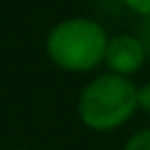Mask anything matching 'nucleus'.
I'll use <instances>...</instances> for the list:
<instances>
[{
    "instance_id": "nucleus-5",
    "label": "nucleus",
    "mask_w": 150,
    "mask_h": 150,
    "mask_svg": "<svg viewBox=\"0 0 150 150\" xmlns=\"http://www.w3.org/2000/svg\"><path fill=\"white\" fill-rule=\"evenodd\" d=\"M122 2L132 13L141 16V18H150V0H122Z\"/></svg>"
},
{
    "instance_id": "nucleus-7",
    "label": "nucleus",
    "mask_w": 150,
    "mask_h": 150,
    "mask_svg": "<svg viewBox=\"0 0 150 150\" xmlns=\"http://www.w3.org/2000/svg\"><path fill=\"white\" fill-rule=\"evenodd\" d=\"M139 108H144L150 115V82L139 88Z\"/></svg>"
},
{
    "instance_id": "nucleus-1",
    "label": "nucleus",
    "mask_w": 150,
    "mask_h": 150,
    "mask_svg": "<svg viewBox=\"0 0 150 150\" xmlns=\"http://www.w3.org/2000/svg\"><path fill=\"white\" fill-rule=\"evenodd\" d=\"M139 108V88L128 77L108 73L93 80L80 95L77 112L86 128L97 132L115 130Z\"/></svg>"
},
{
    "instance_id": "nucleus-6",
    "label": "nucleus",
    "mask_w": 150,
    "mask_h": 150,
    "mask_svg": "<svg viewBox=\"0 0 150 150\" xmlns=\"http://www.w3.org/2000/svg\"><path fill=\"white\" fill-rule=\"evenodd\" d=\"M144 44V51H146V57L150 60V18H144L139 24V35H137Z\"/></svg>"
},
{
    "instance_id": "nucleus-3",
    "label": "nucleus",
    "mask_w": 150,
    "mask_h": 150,
    "mask_svg": "<svg viewBox=\"0 0 150 150\" xmlns=\"http://www.w3.org/2000/svg\"><path fill=\"white\" fill-rule=\"evenodd\" d=\"M146 60L148 57H146L144 44H141V40L137 35L122 33V35L108 40V49H106L104 62H106V66L115 75L128 77V75L137 73Z\"/></svg>"
},
{
    "instance_id": "nucleus-4",
    "label": "nucleus",
    "mask_w": 150,
    "mask_h": 150,
    "mask_svg": "<svg viewBox=\"0 0 150 150\" xmlns=\"http://www.w3.org/2000/svg\"><path fill=\"white\" fill-rule=\"evenodd\" d=\"M124 150H150V128L135 132V135L128 139V144H126Z\"/></svg>"
},
{
    "instance_id": "nucleus-2",
    "label": "nucleus",
    "mask_w": 150,
    "mask_h": 150,
    "mask_svg": "<svg viewBox=\"0 0 150 150\" xmlns=\"http://www.w3.org/2000/svg\"><path fill=\"white\" fill-rule=\"evenodd\" d=\"M108 38L102 24L88 18L60 22L47 38V53L60 69L84 73L104 62Z\"/></svg>"
}]
</instances>
